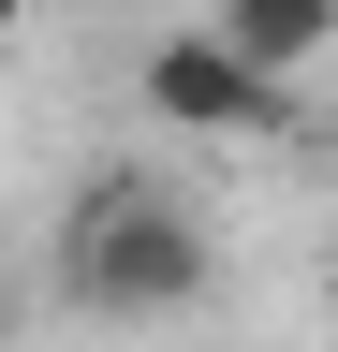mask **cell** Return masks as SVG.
Wrapping results in <instances>:
<instances>
[{
  "label": "cell",
  "mask_w": 338,
  "mask_h": 352,
  "mask_svg": "<svg viewBox=\"0 0 338 352\" xmlns=\"http://www.w3.org/2000/svg\"><path fill=\"white\" fill-rule=\"evenodd\" d=\"M221 279V250H206V220L162 191V176H89L59 220V294L89 308V323H177V308Z\"/></svg>",
  "instance_id": "cell-1"
},
{
  "label": "cell",
  "mask_w": 338,
  "mask_h": 352,
  "mask_svg": "<svg viewBox=\"0 0 338 352\" xmlns=\"http://www.w3.org/2000/svg\"><path fill=\"white\" fill-rule=\"evenodd\" d=\"M133 103H147L162 132H279V118H294V88H265L221 30L191 15V30H162L147 59H133Z\"/></svg>",
  "instance_id": "cell-2"
},
{
  "label": "cell",
  "mask_w": 338,
  "mask_h": 352,
  "mask_svg": "<svg viewBox=\"0 0 338 352\" xmlns=\"http://www.w3.org/2000/svg\"><path fill=\"white\" fill-rule=\"evenodd\" d=\"M206 30H221V44H235L265 88H294V74L338 44V0H206Z\"/></svg>",
  "instance_id": "cell-3"
},
{
  "label": "cell",
  "mask_w": 338,
  "mask_h": 352,
  "mask_svg": "<svg viewBox=\"0 0 338 352\" xmlns=\"http://www.w3.org/2000/svg\"><path fill=\"white\" fill-rule=\"evenodd\" d=\"M15 323H30V294H15V264H0V352H15Z\"/></svg>",
  "instance_id": "cell-4"
},
{
  "label": "cell",
  "mask_w": 338,
  "mask_h": 352,
  "mask_svg": "<svg viewBox=\"0 0 338 352\" xmlns=\"http://www.w3.org/2000/svg\"><path fill=\"white\" fill-rule=\"evenodd\" d=\"M15 15H30V0H0V44H15Z\"/></svg>",
  "instance_id": "cell-5"
}]
</instances>
